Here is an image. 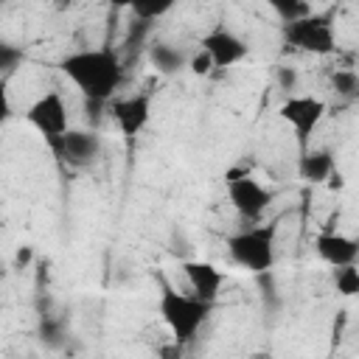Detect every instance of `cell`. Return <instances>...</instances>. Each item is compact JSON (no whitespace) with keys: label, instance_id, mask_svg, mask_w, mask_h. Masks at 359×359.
<instances>
[{"label":"cell","instance_id":"7402d4cb","mask_svg":"<svg viewBox=\"0 0 359 359\" xmlns=\"http://www.w3.org/2000/svg\"><path fill=\"white\" fill-rule=\"evenodd\" d=\"M275 81H278V87H280V90L286 93V98H289V95H294L300 76H297V70H294V67L280 65V67H275Z\"/></svg>","mask_w":359,"mask_h":359},{"label":"cell","instance_id":"8fae6325","mask_svg":"<svg viewBox=\"0 0 359 359\" xmlns=\"http://www.w3.org/2000/svg\"><path fill=\"white\" fill-rule=\"evenodd\" d=\"M180 269H182V275H185L188 292H191L194 297H199L202 303L216 306V300H219V294H222V286H224L222 269L213 266L210 261H182Z\"/></svg>","mask_w":359,"mask_h":359},{"label":"cell","instance_id":"603a6c76","mask_svg":"<svg viewBox=\"0 0 359 359\" xmlns=\"http://www.w3.org/2000/svg\"><path fill=\"white\" fill-rule=\"evenodd\" d=\"M325 185H328V188H331V191H339V188H342V185H345V177H342V174H339V171H334V174H331V180H328V182H325Z\"/></svg>","mask_w":359,"mask_h":359},{"label":"cell","instance_id":"9a60e30c","mask_svg":"<svg viewBox=\"0 0 359 359\" xmlns=\"http://www.w3.org/2000/svg\"><path fill=\"white\" fill-rule=\"evenodd\" d=\"M328 87H331V93H334L339 101H345V104L359 101V73H356V70H348V67L334 70V73L328 76Z\"/></svg>","mask_w":359,"mask_h":359},{"label":"cell","instance_id":"7a4b0ae2","mask_svg":"<svg viewBox=\"0 0 359 359\" xmlns=\"http://www.w3.org/2000/svg\"><path fill=\"white\" fill-rule=\"evenodd\" d=\"M213 306L210 303H202L199 297H194L191 292H180L177 286L171 283H163L160 286V294H157V314L163 320V325L168 328L171 339L182 348H188L199 331L205 328L208 317H210Z\"/></svg>","mask_w":359,"mask_h":359},{"label":"cell","instance_id":"7c38bea8","mask_svg":"<svg viewBox=\"0 0 359 359\" xmlns=\"http://www.w3.org/2000/svg\"><path fill=\"white\" fill-rule=\"evenodd\" d=\"M314 252L331 269L353 266L359 261V238L345 236V233H337V230H325V233H317L314 236Z\"/></svg>","mask_w":359,"mask_h":359},{"label":"cell","instance_id":"8992f818","mask_svg":"<svg viewBox=\"0 0 359 359\" xmlns=\"http://www.w3.org/2000/svg\"><path fill=\"white\" fill-rule=\"evenodd\" d=\"M25 121L31 129H36L42 135V140L50 146L53 140H59L65 132H70V112H67V101L62 98L59 90H48L39 98H34L25 109Z\"/></svg>","mask_w":359,"mask_h":359},{"label":"cell","instance_id":"3957f363","mask_svg":"<svg viewBox=\"0 0 359 359\" xmlns=\"http://www.w3.org/2000/svg\"><path fill=\"white\" fill-rule=\"evenodd\" d=\"M227 255L236 266L252 275H266L278 255V224H250L227 236Z\"/></svg>","mask_w":359,"mask_h":359},{"label":"cell","instance_id":"ac0fdd59","mask_svg":"<svg viewBox=\"0 0 359 359\" xmlns=\"http://www.w3.org/2000/svg\"><path fill=\"white\" fill-rule=\"evenodd\" d=\"M174 8V3L171 0H137V3H132L129 6V11H132V17L137 20V22H157L160 17H165L168 11Z\"/></svg>","mask_w":359,"mask_h":359},{"label":"cell","instance_id":"6da1fadb","mask_svg":"<svg viewBox=\"0 0 359 359\" xmlns=\"http://www.w3.org/2000/svg\"><path fill=\"white\" fill-rule=\"evenodd\" d=\"M59 73L84 95L87 107H104L115 101L123 84V62L112 48H81L59 59Z\"/></svg>","mask_w":359,"mask_h":359},{"label":"cell","instance_id":"30bf717a","mask_svg":"<svg viewBox=\"0 0 359 359\" xmlns=\"http://www.w3.org/2000/svg\"><path fill=\"white\" fill-rule=\"evenodd\" d=\"M109 115L123 137H137L151 121V95L149 93L121 95L109 104Z\"/></svg>","mask_w":359,"mask_h":359},{"label":"cell","instance_id":"d6986e66","mask_svg":"<svg viewBox=\"0 0 359 359\" xmlns=\"http://www.w3.org/2000/svg\"><path fill=\"white\" fill-rule=\"evenodd\" d=\"M331 283H334V292L342 294V297H356L359 294V266H339V269H331Z\"/></svg>","mask_w":359,"mask_h":359},{"label":"cell","instance_id":"5bb4252c","mask_svg":"<svg viewBox=\"0 0 359 359\" xmlns=\"http://www.w3.org/2000/svg\"><path fill=\"white\" fill-rule=\"evenodd\" d=\"M146 56H149V65L160 76H177L180 70H188V59H191L182 48H177L174 42H165V39H151Z\"/></svg>","mask_w":359,"mask_h":359},{"label":"cell","instance_id":"5b68a950","mask_svg":"<svg viewBox=\"0 0 359 359\" xmlns=\"http://www.w3.org/2000/svg\"><path fill=\"white\" fill-rule=\"evenodd\" d=\"M224 188H227V202L244 222H252V224L261 222V216L272 205V191L247 171H230L224 180Z\"/></svg>","mask_w":359,"mask_h":359},{"label":"cell","instance_id":"ffe728a7","mask_svg":"<svg viewBox=\"0 0 359 359\" xmlns=\"http://www.w3.org/2000/svg\"><path fill=\"white\" fill-rule=\"evenodd\" d=\"M20 62H22V50L14 48L11 42H0V70H3V76H11Z\"/></svg>","mask_w":359,"mask_h":359},{"label":"cell","instance_id":"44dd1931","mask_svg":"<svg viewBox=\"0 0 359 359\" xmlns=\"http://www.w3.org/2000/svg\"><path fill=\"white\" fill-rule=\"evenodd\" d=\"M188 70H191L196 79H205V76H210V73L216 70V65H213V59L199 48L196 53H191V59H188Z\"/></svg>","mask_w":359,"mask_h":359},{"label":"cell","instance_id":"ba28073f","mask_svg":"<svg viewBox=\"0 0 359 359\" xmlns=\"http://www.w3.org/2000/svg\"><path fill=\"white\" fill-rule=\"evenodd\" d=\"M53 151V157L67 165V168H87L93 165L101 151H104V140L95 129H70L65 132L59 140H53L48 146Z\"/></svg>","mask_w":359,"mask_h":359},{"label":"cell","instance_id":"277c9868","mask_svg":"<svg viewBox=\"0 0 359 359\" xmlns=\"http://www.w3.org/2000/svg\"><path fill=\"white\" fill-rule=\"evenodd\" d=\"M283 39L292 50L309 56H331L337 50V31L331 14H309L292 25H283Z\"/></svg>","mask_w":359,"mask_h":359},{"label":"cell","instance_id":"52a82bcc","mask_svg":"<svg viewBox=\"0 0 359 359\" xmlns=\"http://www.w3.org/2000/svg\"><path fill=\"white\" fill-rule=\"evenodd\" d=\"M280 121L297 135L300 146L309 143V137L317 132V126L323 123V118L328 115V104L317 95H289L280 107H278Z\"/></svg>","mask_w":359,"mask_h":359},{"label":"cell","instance_id":"9c48e42d","mask_svg":"<svg viewBox=\"0 0 359 359\" xmlns=\"http://www.w3.org/2000/svg\"><path fill=\"white\" fill-rule=\"evenodd\" d=\"M199 48L213 59L216 70H227V67L244 62L247 53H250V45H247L236 31H230L227 25H216V28H210L208 34H202Z\"/></svg>","mask_w":359,"mask_h":359},{"label":"cell","instance_id":"e0dca14e","mask_svg":"<svg viewBox=\"0 0 359 359\" xmlns=\"http://www.w3.org/2000/svg\"><path fill=\"white\" fill-rule=\"evenodd\" d=\"M36 339H39L45 348H62L65 339H67L65 320H59V317H42L39 325H36Z\"/></svg>","mask_w":359,"mask_h":359},{"label":"cell","instance_id":"2e32d148","mask_svg":"<svg viewBox=\"0 0 359 359\" xmlns=\"http://www.w3.org/2000/svg\"><path fill=\"white\" fill-rule=\"evenodd\" d=\"M269 8L278 14V20H280L283 25H292V22H297V20L309 17V14H314L311 3H306V0H269Z\"/></svg>","mask_w":359,"mask_h":359},{"label":"cell","instance_id":"4fadbf2b","mask_svg":"<svg viewBox=\"0 0 359 359\" xmlns=\"http://www.w3.org/2000/svg\"><path fill=\"white\" fill-rule=\"evenodd\" d=\"M337 171V157L331 149H306L297 160V177L309 185H325Z\"/></svg>","mask_w":359,"mask_h":359}]
</instances>
